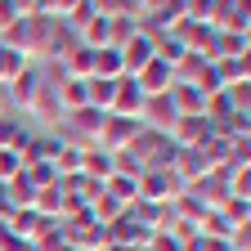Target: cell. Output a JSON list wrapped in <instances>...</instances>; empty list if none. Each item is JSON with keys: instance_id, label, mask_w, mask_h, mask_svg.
I'll list each match as a JSON object with an SVG mask.
<instances>
[{"instance_id": "7c38bea8", "label": "cell", "mask_w": 251, "mask_h": 251, "mask_svg": "<svg viewBox=\"0 0 251 251\" xmlns=\"http://www.w3.org/2000/svg\"><path fill=\"white\" fill-rule=\"evenodd\" d=\"M112 90H117V81L90 76V108H112Z\"/></svg>"}, {"instance_id": "8992f818", "label": "cell", "mask_w": 251, "mask_h": 251, "mask_svg": "<svg viewBox=\"0 0 251 251\" xmlns=\"http://www.w3.org/2000/svg\"><path fill=\"white\" fill-rule=\"evenodd\" d=\"M63 63V72L68 76H76V81H85V76H94V50H85V45H76V50H68L58 58Z\"/></svg>"}, {"instance_id": "6da1fadb", "label": "cell", "mask_w": 251, "mask_h": 251, "mask_svg": "<svg viewBox=\"0 0 251 251\" xmlns=\"http://www.w3.org/2000/svg\"><path fill=\"white\" fill-rule=\"evenodd\" d=\"M139 108H144V90H139V81H135V76H117L112 112H117V117H130V112H139Z\"/></svg>"}, {"instance_id": "5b68a950", "label": "cell", "mask_w": 251, "mask_h": 251, "mask_svg": "<svg viewBox=\"0 0 251 251\" xmlns=\"http://www.w3.org/2000/svg\"><path fill=\"white\" fill-rule=\"evenodd\" d=\"M251 36L247 31H215V58H247Z\"/></svg>"}, {"instance_id": "52a82bcc", "label": "cell", "mask_w": 251, "mask_h": 251, "mask_svg": "<svg viewBox=\"0 0 251 251\" xmlns=\"http://www.w3.org/2000/svg\"><path fill=\"white\" fill-rule=\"evenodd\" d=\"M211 68H215V76H220V90L247 85V58H211Z\"/></svg>"}, {"instance_id": "8fae6325", "label": "cell", "mask_w": 251, "mask_h": 251, "mask_svg": "<svg viewBox=\"0 0 251 251\" xmlns=\"http://www.w3.org/2000/svg\"><path fill=\"white\" fill-rule=\"evenodd\" d=\"M23 68H27V54H18V50H5V45H0V85H9Z\"/></svg>"}, {"instance_id": "3957f363", "label": "cell", "mask_w": 251, "mask_h": 251, "mask_svg": "<svg viewBox=\"0 0 251 251\" xmlns=\"http://www.w3.org/2000/svg\"><path fill=\"white\" fill-rule=\"evenodd\" d=\"M81 45H85V50H108V45H112V18H108V14H94V18L81 27Z\"/></svg>"}, {"instance_id": "30bf717a", "label": "cell", "mask_w": 251, "mask_h": 251, "mask_svg": "<svg viewBox=\"0 0 251 251\" xmlns=\"http://www.w3.org/2000/svg\"><path fill=\"white\" fill-rule=\"evenodd\" d=\"M58 94H63V103L68 108H90V76L85 81H76V76H68L63 85H54Z\"/></svg>"}, {"instance_id": "5bb4252c", "label": "cell", "mask_w": 251, "mask_h": 251, "mask_svg": "<svg viewBox=\"0 0 251 251\" xmlns=\"http://www.w3.org/2000/svg\"><path fill=\"white\" fill-rule=\"evenodd\" d=\"M0 108H5V103H0Z\"/></svg>"}, {"instance_id": "277c9868", "label": "cell", "mask_w": 251, "mask_h": 251, "mask_svg": "<svg viewBox=\"0 0 251 251\" xmlns=\"http://www.w3.org/2000/svg\"><path fill=\"white\" fill-rule=\"evenodd\" d=\"M144 117H152V126H175V117H179V108L171 103V90L166 94H144V108H139Z\"/></svg>"}, {"instance_id": "4fadbf2b", "label": "cell", "mask_w": 251, "mask_h": 251, "mask_svg": "<svg viewBox=\"0 0 251 251\" xmlns=\"http://www.w3.org/2000/svg\"><path fill=\"white\" fill-rule=\"evenodd\" d=\"M130 135V126H117V117H112V126H108V139H126Z\"/></svg>"}, {"instance_id": "7a4b0ae2", "label": "cell", "mask_w": 251, "mask_h": 251, "mask_svg": "<svg viewBox=\"0 0 251 251\" xmlns=\"http://www.w3.org/2000/svg\"><path fill=\"white\" fill-rule=\"evenodd\" d=\"M135 81H139V90H144V94H166V90L175 85L171 63H166V58H152L144 72H135Z\"/></svg>"}, {"instance_id": "ba28073f", "label": "cell", "mask_w": 251, "mask_h": 251, "mask_svg": "<svg viewBox=\"0 0 251 251\" xmlns=\"http://www.w3.org/2000/svg\"><path fill=\"white\" fill-rule=\"evenodd\" d=\"M9 85H14V99H18V103H31V99H36V94H41L45 76H41L36 68H23V72H18V76H14Z\"/></svg>"}, {"instance_id": "9c48e42d", "label": "cell", "mask_w": 251, "mask_h": 251, "mask_svg": "<svg viewBox=\"0 0 251 251\" xmlns=\"http://www.w3.org/2000/svg\"><path fill=\"white\" fill-rule=\"evenodd\" d=\"M94 76H103V81H117V76H126V68H121V50H94Z\"/></svg>"}]
</instances>
